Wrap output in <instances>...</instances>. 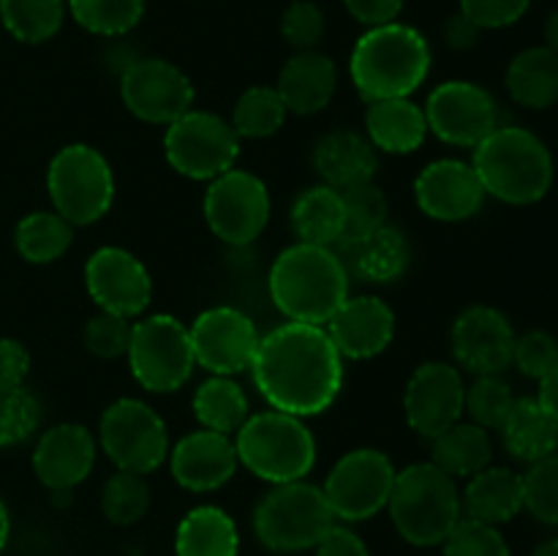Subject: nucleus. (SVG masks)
Here are the masks:
<instances>
[{"label": "nucleus", "instance_id": "nucleus-14", "mask_svg": "<svg viewBox=\"0 0 558 556\" xmlns=\"http://www.w3.org/2000/svg\"><path fill=\"white\" fill-rule=\"evenodd\" d=\"M423 109L430 134L452 147H477L501 125L496 98L469 80H447L436 85Z\"/></svg>", "mask_w": 558, "mask_h": 556}, {"label": "nucleus", "instance_id": "nucleus-9", "mask_svg": "<svg viewBox=\"0 0 558 556\" xmlns=\"http://www.w3.org/2000/svg\"><path fill=\"white\" fill-rule=\"evenodd\" d=\"M125 358L131 376L147 392L180 390L196 365L189 327L172 314H150L134 322Z\"/></svg>", "mask_w": 558, "mask_h": 556}, {"label": "nucleus", "instance_id": "nucleus-24", "mask_svg": "<svg viewBox=\"0 0 558 556\" xmlns=\"http://www.w3.org/2000/svg\"><path fill=\"white\" fill-rule=\"evenodd\" d=\"M311 161L322 183L336 191H347L374 180L379 169V150L360 131L338 129L316 142Z\"/></svg>", "mask_w": 558, "mask_h": 556}, {"label": "nucleus", "instance_id": "nucleus-19", "mask_svg": "<svg viewBox=\"0 0 558 556\" xmlns=\"http://www.w3.org/2000/svg\"><path fill=\"white\" fill-rule=\"evenodd\" d=\"M485 189L472 164L439 158L414 178V202L434 221L458 223L477 216L485 205Z\"/></svg>", "mask_w": 558, "mask_h": 556}, {"label": "nucleus", "instance_id": "nucleus-31", "mask_svg": "<svg viewBox=\"0 0 558 556\" xmlns=\"http://www.w3.org/2000/svg\"><path fill=\"white\" fill-rule=\"evenodd\" d=\"M240 532L234 518L216 505L185 512L174 532V556H238Z\"/></svg>", "mask_w": 558, "mask_h": 556}, {"label": "nucleus", "instance_id": "nucleus-1", "mask_svg": "<svg viewBox=\"0 0 558 556\" xmlns=\"http://www.w3.org/2000/svg\"><path fill=\"white\" fill-rule=\"evenodd\" d=\"M248 371L270 409L303 420L327 412L343 390L336 343L325 327L303 322H283L262 336Z\"/></svg>", "mask_w": 558, "mask_h": 556}, {"label": "nucleus", "instance_id": "nucleus-8", "mask_svg": "<svg viewBox=\"0 0 558 556\" xmlns=\"http://www.w3.org/2000/svg\"><path fill=\"white\" fill-rule=\"evenodd\" d=\"M52 210L74 227L101 221L114 202V172L107 156L85 142L60 147L47 169Z\"/></svg>", "mask_w": 558, "mask_h": 556}, {"label": "nucleus", "instance_id": "nucleus-34", "mask_svg": "<svg viewBox=\"0 0 558 556\" xmlns=\"http://www.w3.org/2000/svg\"><path fill=\"white\" fill-rule=\"evenodd\" d=\"M194 418L202 428L234 436L248 420V398L232 376H210L194 392Z\"/></svg>", "mask_w": 558, "mask_h": 556}, {"label": "nucleus", "instance_id": "nucleus-52", "mask_svg": "<svg viewBox=\"0 0 558 556\" xmlns=\"http://www.w3.org/2000/svg\"><path fill=\"white\" fill-rule=\"evenodd\" d=\"M480 27L474 25L472 20H466V16L458 11V14H452L450 20L445 22V41L450 49H458V52H466V49H472L474 44H477L480 38Z\"/></svg>", "mask_w": 558, "mask_h": 556}, {"label": "nucleus", "instance_id": "nucleus-30", "mask_svg": "<svg viewBox=\"0 0 558 556\" xmlns=\"http://www.w3.org/2000/svg\"><path fill=\"white\" fill-rule=\"evenodd\" d=\"M289 221L298 234V243L336 249L347 232V210H343L341 191L325 183L311 185L294 200Z\"/></svg>", "mask_w": 558, "mask_h": 556}, {"label": "nucleus", "instance_id": "nucleus-4", "mask_svg": "<svg viewBox=\"0 0 558 556\" xmlns=\"http://www.w3.org/2000/svg\"><path fill=\"white\" fill-rule=\"evenodd\" d=\"M472 167L485 194L505 205H534L554 185V156L534 131L499 125L474 147Z\"/></svg>", "mask_w": 558, "mask_h": 556}, {"label": "nucleus", "instance_id": "nucleus-38", "mask_svg": "<svg viewBox=\"0 0 558 556\" xmlns=\"http://www.w3.org/2000/svg\"><path fill=\"white\" fill-rule=\"evenodd\" d=\"M71 16L93 36L118 38L134 31L145 16V0H65Z\"/></svg>", "mask_w": 558, "mask_h": 556}, {"label": "nucleus", "instance_id": "nucleus-44", "mask_svg": "<svg viewBox=\"0 0 558 556\" xmlns=\"http://www.w3.org/2000/svg\"><path fill=\"white\" fill-rule=\"evenodd\" d=\"M441 556H512L499 527L463 518L441 543Z\"/></svg>", "mask_w": 558, "mask_h": 556}, {"label": "nucleus", "instance_id": "nucleus-56", "mask_svg": "<svg viewBox=\"0 0 558 556\" xmlns=\"http://www.w3.org/2000/svg\"><path fill=\"white\" fill-rule=\"evenodd\" d=\"M532 556H558V537L539 543L537 548L532 551Z\"/></svg>", "mask_w": 558, "mask_h": 556}, {"label": "nucleus", "instance_id": "nucleus-21", "mask_svg": "<svg viewBox=\"0 0 558 556\" xmlns=\"http://www.w3.org/2000/svg\"><path fill=\"white\" fill-rule=\"evenodd\" d=\"M98 439L80 423H60L44 431L33 447V472L54 494L76 488L96 467Z\"/></svg>", "mask_w": 558, "mask_h": 556}, {"label": "nucleus", "instance_id": "nucleus-7", "mask_svg": "<svg viewBox=\"0 0 558 556\" xmlns=\"http://www.w3.org/2000/svg\"><path fill=\"white\" fill-rule=\"evenodd\" d=\"M336 523L325 491L305 480L272 485L254 510V532L267 551L298 554L314 551Z\"/></svg>", "mask_w": 558, "mask_h": 556}, {"label": "nucleus", "instance_id": "nucleus-37", "mask_svg": "<svg viewBox=\"0 0 558 556\" xmlns=\"http://www.w3.org/2000/svg\"><path fill=\"white\" fill-rule=\"evenodd\" d=\"M287 114L289 112L276 87L256 85L238 98L229 123L240 140H267L276 131H281Z\"/></svg>", "mask_w": 558, "mask_h": 556}, {"label": "nucleus", "instance_id": "nucleus-18", "mask_svg": "<svg viewBox=\"0 0 558 556\" xmlns=\"http://www.w3.org/2000/svg\"><path fill=\"white\" fill-rule=\"evenodd\" d=\"M466 385L456 365L423 363L407 382L403 390V414L414 434L423 439H436L441 431L456 425L463 418Z\"/></svg>", "mask_w": 558, "mask_h": 556}, {"label": "nucleus", "instance_id": "nucleus-54", "mask_svg": "<svg viewBox=\"0 0 558 556\" xmlns=\"http://www.w3.org/2000/svg\"><path fill=\"white\" fill-rule=\"evenodd\" d=\"M545 47L554 49L558 55V9L548 16V22H545Z\"/></svg>", "mask_w": 558, "mask_h": 556}, {"label": "nucleus", "instance_id": "nucleus-26", "mask_svg": "<svg viewBox=\"0 0 558 556\" xmlns=\"http://www.w3.org/2000/svg\"><path fill=\"white\" fill-rule=\"evenodd\" d=\"M425 109L412 98H381L365 109V136L371 145L390 156H409L428 140Z\"/></svg>", "mask_w": 558, "mask_h": 556}, {"label": "nucleus", "instance_id": "nucleus-53", "mask_svg": "<svg viewBox=\"0 0 558 556\" xmlns=\"http://www.w3.org/2000/svg\"><path fill=\"white\" fill-rule=\"evenodd\" d=\"M537 398H539V403H543V407L558 420V365L550 371L548 376H545V379H539Z\"/></svg>", "mask_w": 558, "mask_h": 556}, {"label": "nucleus", "instance_id": "nucleus-16", "mask_svg": "<svg viewBox=\"0 0 558 556\" xmlns=\"http://www.w3.org/2000/svg\"><path fill=\"white\" fill-rule=\"evenodd\" d=\"M189 333L196 365L210 371L213 376H234L248 371L262 338L251 316L232 305L202 311Z\"/></svg>", "mask_w": 558, "mask_h": 556}, {"label": "nucleus", "instance_id": "nucleus-48", "mask_svg": "<svg viewBox=\"0 0 558 556\" xmlns=\"http://www.w3.org/2000/svg\"><path fill=\"white\" fill-rule=\"evenodd\" d=\"M532 0H461V14L480 31L510 27L529 11Z\"/></svg>", "mask_w": 558, "mask_h": 556}, {"label": "nucleus", "instance_id": "nucleus-47", "mask_svg": "<svg viewBox=\"0 0 558 556\" xmlns=\"http://www.w3.org/2000/svg\"><path fill=\"white\" fill-rule=\"evenodd\" d=\"M512 365H518V371L529 379H545L558 365V341L545 330L523 333L515 338Z\"/></svg>", "mask_w": 558, "mask_h": 556}, {"label": "nucleus", "instance_id": "nucleus-39", "mask_svg": "<svg viewBox=\"0 0 558 556\" xmlns=\"http://www.w3.org/2000/svg\"><path fill=\"white\" fill-rule=\"evenodd\" d=\"M101 510L114 527H131L142 521L150 510V485L145 474L118 469L101 488Z\"/></svg>", "mask_w": 558, "mask_h": 556}, {"label": "nucleus", "instance_id": "nucleus-11", "mask_svg": "<svg viewBox=\"0 0 558 556\" xmlns=\"http://www.w3.org/2000/svg\"><path fill=\"white\" fill-rule=\"evenodd\" d=\"M163 156L183 178L210 183L234 167L240 156V136L229 120L202 109H189L183 118L167 125Z\"/></svg>", "mask_w": 558, "mask_h": 556}, {"label": "nucleus", "instance_id": "nucleus-12", "mask_svg": "<svg viewBox=\"0 0 558 556\" xmlns=\"http://www.w3.org/2000/svg\"><path fill=\"white\" fill-rule=\"evenodd\" d=\"M396 474L387 452L374 447H357L338 458L322 485L336 521L357 523L379 516L390 501Z\"/></svg>", "mask_w": 558, "mask_h": 556}, {"label": "nucleus", "instance_id": "nucleus-20", "mask_svg": "<svg viewBox=\"0 0 558 556\" xmlns=\"http://www.w3.org/2000/svg\"><path fill=\"white\" fill-rule=\"evenodd\" d=\"M515 330L494 305H472L452 322L450 343L458 365L474 376L501 374L512 365Z\"/></svg>", "mask_w": 558, "mask_h": 556}, {"label": "nucleus", "instance_id": "nucleus-32", "mask_svg": "<svg viewBox=\"0 0 558 556\" xmlns=\"http://www.w3.org/2000/svg\"><path fill=\"white\" fill-rule=\"evenodd\" d=\"M507 93L526 109H548L558 104V55L554 49L529 47L510 60L505 74Z\"/></svg>", "mask_w": 558, "mask_h": 556}, {"label": "nucleus", "instance_id": "nucleus-42", "mask_svg": "<svg viewBox=\"0 0 558 556\" xmlns=\"http://www.w3.org/2000/svg\"><path fill=\"white\" fill-rule=\"evenodd\" d=\"M523 510L539 523L558 527V450L529 463V472L523 474Z\"/></svg>", "mask_w": 558, "mask_h": 556}, {"label": "nucleus", "instance_id": "nucleus-29", "mask_svg": "<svg viewBox=\"0 0 558 556\" xmlns=\"http://www.w3.org/2000/svg\"><path fill=\"white\" fill-rule=\"evenodd\" d=\"M499 431L507 452L523 463H537L558 450V420L537 396L515 398Z\"/></svg>", "mask_w": 558, "mask_h": 556}, {"label": "nucleus", "instance_id": "nucleus-6", "mask_svg": "<svg viewBox=\"0 0 558 556\" xmlns=\"http://www.w3.org/2000/svg\"><path fill=\"white\" fill-rule=\"evenodd\" d=\"M240 467L270 485L305 480L316 463V439L303 418L267 409L248 414L234 434Z\"/></svg>", "mask_w": 558, "mask_h": 556}, {"label": "nucleus", "instance_id": "nucleus-51", "mask_svg": "<svg viewBox=\"0 0 558 556\" xmlns=\"http://www.w3.org/2000/svg\"><path fill=\"white\" fill-rule=\"evenodd\" d=\"M407 0H343L349 14L365 27H379L398 22Z\"/></svg>", "mask_w": 558, "mask_h": 556}, {"label": "nucleus", "instance_id": "nucleus-35", "mask_svg": "<svg viewBox=\"0 0 558 556\" xmlns=\"http://www.w3.org/2000/svg\"><path fill=\"white\" fill-rule=\"evenodd\" d=\"M74 243V223L54 210L27 213L14 229V245L31 265H49L65 256Z\"/></svg>", "mask_w": 558, "mask_h": 556}, {"label": "nucleus", "instance_id": "nucleus-23", "mask_svg": "<svg viewBox=\"0 0 558 556\" xmlns=\"http://www.w3.org/2000/svg\"><path fill=\"white\" fill-rule=\"evenodd\" d=\"M325 330L343 360H371L396 338V311L376 294H360L330 316Z\"/></svg>", "mask_w": 558, "mask_h": 556}, {"label": "nucleus", "instance_id": "nucleus-49", "mask_svg": "<svg viewBox=\"0 0 558 556\" xmlns=\"http://www.w3.org/2000/svg\"><path fill=\"white\" fill-rule=\"evenodd\" d=\"M31 371V352L16 338H0V390L22 387Z\"/></svg>", "mask_w": 558, "mask_h": 556}, {"label": "nucleus", "instance_id": "nucleus-25", "mask_svg": "<svg viewBox=\"0 0 558 556\" xmlns=\"http://www.w3.org/2000/svg\"><path fill=\"white\" fill-rule=\"evenodd\" d=\"M338 87V69L319 49L294 52L278 74V96L292 114H316L332 101Z\"/></svg>", "mask_w": 558, "mask_h": 556}, {"label": "nucleus", "instance_id": "nucleus-3", "mask_svg": "<svg viewBox=\"0 0 558 556\" xmlns=\"http://www.w3.org/2000/svg\"><path fill=\"white\" fill-rule=\"evenodd\" d=\"M430 44L417 27L390 22L368 27L349 58V76L363 101L409 98L430 74Z\"/></svg>", "mask_w": 558, "mask_h": 556}, {"label": "nucleus", "instance_id": "nucleus-55", "mask_svg": "<svg viewBox=\"0 0 558 556\" xmlns=\"http://www.w3.org/2000/svg\"><path fill=\"white\" fill-rule=\"evenodd\" d=\"M9 534H11L9 507H5V505H3V499H0V554H3L5 543H9Z\"/></svg>", "mask_w": 558, "mask_h": 556}, {"label": "nucleus", "instance_id": "nucleus-28", "mask_svg": "<svg viewBox=\"0 0 558 556\" xmlns=\"http://www.w3.org/2000/svg\"><path fill=\"white\" fill-rule=\"evenodd\" d=\"M347 254V270L371 283H392L407 273L412 262V245L392 223H385L365 238L338 245Z\"/></svg>", "mask_w": 558, "mask_h": 556}, {"label": "nucleus", "instance_id": "nucleus-33", "mask_svg": "<svg viewBox=\"0 0 558 556\" xmlns=\"http://www.w3.org/2000/svg\"><path fill=\"white\" fill-rule=\"evenodd\" d=\"M434 442V458L430 463L441 469L450 478H472V474L483 472L485 467H490V458H494V442H490V431H485L477 423H461L450 425L447 431H441Z\"/></svg>", "mask_w": 558, "mask_h": 556}, {"label": "nucleus", "instance_id": "nucleus-5", "mask_svg": "<svg viewBox=\"0 0 558 556\" xmlns=\"http://www.w3.org/2000/svg\"><path fill=\"white\" fill-rule=\"evenodd\" d=\"M387 510L396 532L417 548L441 545L447 534L463 521L456 478L430 461L412 463L396 474Z\"/></svg>", "mask_w": 558, "mask_h": 556}, {"label": "nucleus", "instance_id": "nucleus-13", "mask_svg": "<svg viewBox=\"0 0 558 556\" xmlns=\"http://www.w3.org/2000/svg\"><path fill=\"white\" fill-rule=\"evenodd\" d=\"M202 213L218 240L229 245H248L270 221V191L254 172L232 167L210 180Z\"/></svg>", "mask_w": 558, "mask_h": 556}, {"label": "nucleus", "instance_id": "nucleus-10", "mask_svg": "<svg viewBox=\"0 0 558 556\" xmlns=\"http://www.w3.org/2000/svg\"><path fill=\"white\" fill-rule=\"evenodd\" d=\"M98 447L123 472L150 474L169 458V431L161 414L140 398H118L98 423Z\"/></svg>", "mask_w": 558, "mask_h": 556}, {"label": "nucleus", "instance_id": "nucleus-27", "mask_svg": "<svg viewBox=\"0 0 558 556\" xmlns=\"http://www.w3.org/2000/svg\"><path fill=\"white\" fill-rule=\"evenodd\" d=\"M463 518L501 527L523 510V474L507 467H485L472 474L461 494Z\"/></svg>", "mask_w": 558, "mask_h": 556}, {"label": "nucleus", "instance_id": "nucleus-43", "mask_svg": "<svg viewBox=\"0 0 558 556\" xmlns=\"http://www.w3.org/2000/svg\"><path fill=\"white\" fill-rule=\"evenodd\" d=\"M41 423V403L25 387L0 390V447L22 445Z\"/></svg>", "mask_w": 558, "mask_h": 556}, {"label": "nucleus", "instance_id": "nucleus-15", "mask_svg": "<svg viewBox=\"0 0 558 556\" xmlns=\"http://www.w3.org/2000/svg\"><path fill=\"white\" fill-rule=\"evenodd\" d=\"M194 82L163 58H140L120 74V98L134 118L169 125L194 109Z\"/></svg>", "mask_w": 558, "mask_h": 556}, {"label": "nucleus", "instance_id": "nucleus-46", "mask_svg": "<svg viewBox=\"0 0 558 556\" xmlns=\"http://www.w3.org/2000/svg\"><path fill=\"white\" fill-rule=\"evenodd\" d=\"M281 36L294 52H308L319 47L325 36V14L314 0H294L281 16Z\"/></svg>", "mask_w": 558, "mask_h": 556}, {"label": "nucleus", "instance_id": "nucleus-41", "mask_svg": "<svg viewBox=\"0 0 558 556\" xmlns=\"http://www.w3.org/2000/svg\"><path fill=\"white\" fill-rule=\"evenodd\" d=\"M341 196H343V210H347V232H343V240L338 245L349 243V240L365 238V234L376 232V229L387 223L390 205H387L385 191H381L374 180H371V183L341 191Z\"/></svg>", "mask_w": 558, "mask_h": 556}, {"label": "nucleus", "instance_id": "nucleus-22", "mask_svg": "<svg viewBox=\"0 0 558 556\" xmlns=\"http://www.w3.org/2000/svg\"><path fill=\"white\" fill-rule=\"evenodd\" d=\"M238 467L234 439L218 431H191L169 450V469H172L174 483L191 494L218 491L234 478Z\"/></svg>", "mask_w": 558, "mask_h": 556}, {"label": "nucleus", "instance_id": "nucleus-17", "mask_svg": "<svg viewBox=\"0 0 558 556\" xmlns=\"http://www.w3.org/2000/svg\"><path fill=\"white\" fill-rule=\"evenodd\" d=\"M85 287L101 311L136 319L153 300V278L140 256L120 245L96 249L85 262Z\"/></svg>", "mask_w": 558, "mask_h": 556}, {"label": "nucleus", "instance_id": "nucleus-45", "mask_svg": "<svg viewBox=\"0 0 558 556\" xmlns=\"http://www.w3.org/2000/svg\"><path fill=\"white\" fill-rule=\"evenodd\" d=\"M131 327H134V322L125 319V316L98 311V314L85 325L82 341H85L87 352L96 354V358L118 360L129 352Z\"/></svg>", "mask_w": 558, "mask_h": 556}, {"label": "nucleus", "instance_id": "nucleus-40", "mask_svg": "<svg viewBox=\"0 0 558 556\" xmlns=\"http://www.w3.org/2000/svg\"><path fill=\"white\" fill-rule=\"evenodd\" d=\"M512 403H515V392H512L510 382L501 379V374H485L466 387L463 412L469 414L472 423L483 425L485 431H499L510 414Z\"/></svg>", "mask_w": 558, "mask_h": 556}, {"label": "nucleus", "instance_id": "nucleus-2", "mask_svg": "<svg viewBox=\"0 0 558 556\" xmlns=\"http://www.w3.org/2000/svg\"><path fill=\"white\" fill-rule=\"evenodd\" d=\"M267 287L287 322L325 327L349 300L347 262L338 249L294 243L272 262Z\"/></svg>", "mask_w": 558, "mask_h": 556}, {"label": "nucleus", "instance_id": "nucleus-50", "mask_svg": "<svg viewBox=\"0 0 558 556\" xmlns=\"http://www.w3.org/2000/svg\"><path fill=\"white\" fill-rule=\"evenodd\" d=\"M314 556H371V551L354 529L336 521L314 545Z\"/></svg>", "mask_w": 558, "mask_h": 556}, {"label": "nucleus", "instance_id": "nucleus-36", "mask_svg": "<svg viewBox=\"0 0 558 556\" xmlns=\"http://www.w3.org/2000/svg\"><path fill=\"white\" fill-rule=\"evenodd\" d=\"M65 11V0H0V22L22 44H44L58 36Z\"/></svg>", "mask_w": 558, "mask_h": 556}]
</instances>
